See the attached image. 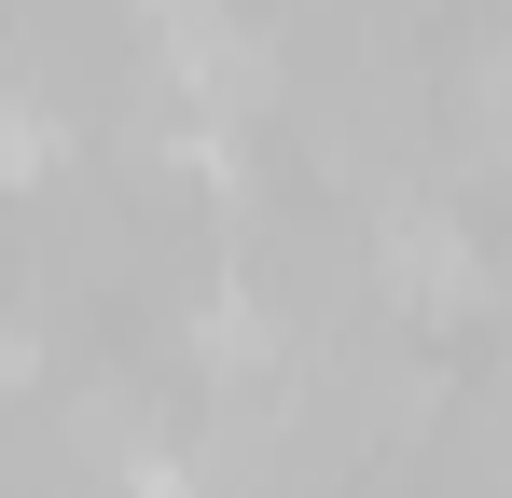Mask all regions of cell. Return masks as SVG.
I'll return each instance as SVG.
<instances>
[{"mask_svg":"<svg viewBox=\"0 0 512 498\" xmlns=\"http://www.w3.org/2000/svg\"><path fill=\"white\" fill-rule=\"evenodd\" d=\"M139 498H194V485H180V471H167V457H139Z\"/></svg>","mask_w":512,"mask_h":498,"instance_id":"obj_2","label":"cell"},{"mask_svg":"<svg viewBox=\"0 0 512 498\" xmlns=\"http://www.w3.org/2000/svg\"><path fill=\"white\" fill-rule=\"evenodd\" d=\"M388 277H402V291H457V236H429V222H402V249H388Z\"/></svg>","mask_w":512,"mask_h":498,"instance_id":"obj_1","label":"cell"}]
</instances>
